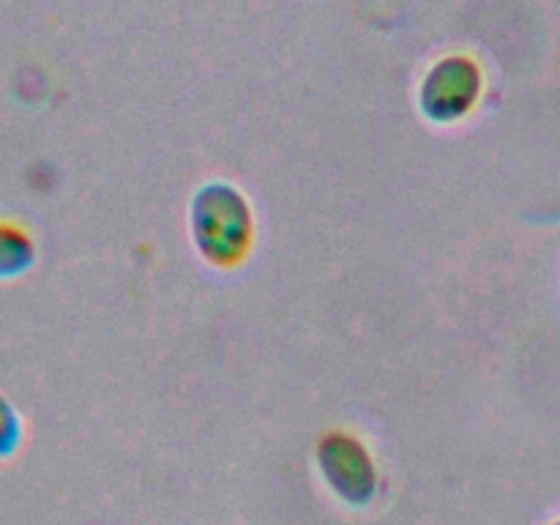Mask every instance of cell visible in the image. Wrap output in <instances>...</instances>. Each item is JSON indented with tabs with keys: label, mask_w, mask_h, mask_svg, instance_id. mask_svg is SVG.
<instances>
[{
	"label": "cell",
	"mask_w": 560,
	"mask_h": 525,
	"mask_svg": "<svg viewBox=\"0 0 560 525\" xmlns=\"http://www.w3.org/2000/svg\"><path fill=\"white\" fill-rule=\"evenodd\" d=\"M33 262V241L20 224L0 222V279L22 273Z\"/></svg>",
	"instance_id": "obj_3"
},
{
	"label": "cell",
	"mask_w": 560,
	"mask_h": 525,
	"mask_svg": "<svg viewBox=\"0 0 560 525\" xmlns=\"http://www.w3.org/2000/svg\"><path fill=\"white\" fill-rule=\"evenodd\" d=\"M317 468L328 490L348 506H370L377 495V468L364 443L348 432H334L317 446Z\"/></svg>",
	"instance_id": "obj_2"
},
{
	"label": "cell",
	"mask_w": 560,
	"mask_h": 525,
	"mask_svg": "<svg viewBox=\"0 0 560 525\" xmlns=\"http://www.w3.org/2000/svg\"><path fill=\"white\" fill-rule=\"evenodd\" d=\"M20 435H22V427L20 419H16L14 408L0 397V459L11 457L20 446Z\"/></svg>",
	"instance_id": "obj_4"
},
{
	"label": "cell",
	"mask_w": 560,
	"mask_h": 525,
	"mask_svg": "<svg viewBox=\"0 0 560 525\" xmlns=\"http://www.w3.org/2000/svg\"><path fill=\"white\" fill-rule=\"evenodd\" d=\"M191 228L200 252L217 266H235L252 244L249 206L233 186H206L195 200Z\"/></svg>",
	"instance_id": "obj_1"
},
{
	"label": "cell",
	"mask_w": 560,
	"mask_h": 525,
	"mask_svg": "<svg viewBox=\"0 0 560 525\" xmlns=\"http://www.w3.org/2000/svg\"><path fill=\"white\" fill-rule=\"evenodd\" d=\"M556 525H560V523H556Z\"/></svg>",
	"instance_id": "obj_5"
}]
</instances>
